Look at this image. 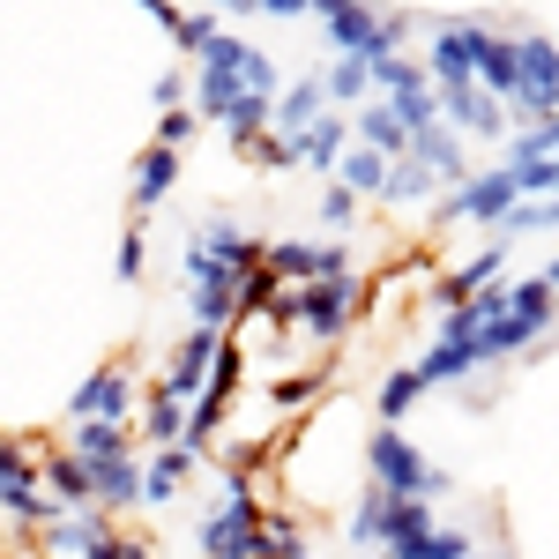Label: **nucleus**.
<instances>
[{
  "label": "nucleus",
  "mask_w": 559,
  "mask_h": 559,
  "mask_svg": "<svg viewBox=\"0 0 559 559\" xmlns=\"http://www.w3.org/2000/svg\"><path fill=\"white\" fill-rule=\"evenodd\" d=\"M120 559H157L150 545H134V537H120Z\"/></svg>",
  "instance_id": "nucleus-45"
},
{
  "label": "nucleus",
  "mask_w": 559,
  "mask_h": 559,
  "mask_svg": "<svg viewBox=\"0 0 559 559\" xmlns=\"http://www.w3.org/2000/svg\"><path fill=\"white\" fill-rule=\"evenodd\" d=\"M38 530H45V545H52V552L83 559L90 545L120 537V515H105V508H83V515H52V522H38Z\"/></svg>",
  "instance_id": "nucleus-18"
},
{
  "label": "nucleus",
  "mask_w": 559,
  "mask_h": 559,
  "mask_svg": "<svg viewBox=\"0 0 559 559\" xmlns=\"http://www.w3.org/2000/svg\"><path fill=\"white\" fill-rule=\"evenodd\" d=\"M463 31H471L477 90L500 97V105H515V97H522V52H515V38H500V31H485V23H463Z\"/></svg>",
  "instance_id": "nucleus-10"
},
{
  "label": "nucleus",
  "mask_w": 559,
  "mask_h": 559,
  "mask_svg": "<svg viewBox=\"0 0 559 559\" xmlns=\"http://www.w3.org/2000/svg\"><path fill=\"white\" fill-rule=\"evenodd\" d=\"M366 485H381L395 500H440L448 492V471L426 463V448L403 426H373L366 432Z\"/></svg>",
  "instance_id": "nucleus-1"
},
{
  "label": "nucleus",
  "mask_w": 559,
  "mask_h": 559,
  "mask_svg": "<svg viewBox=\"0 0 559 559\" xmlns=\"http://www.w3.org/2000/svg\"><path fill=\"white\" fill-rule=\"evenodd\" d=\"M321 224H329V231H350V224H358V194H350L344 179H329V194H321Z\"/></svg>",
  "instance_id": "nucleus-38"
},
{
  "label": "nucleus",
  "mask_w": 559,
  "mask_h": 559,
  "mask_svg": "<svg viewBox=\"0 0 559 559\" xmlns=\"http://www.w3.org/2000/svg\"><path fill=\"white\" fill-rule=\"evenodd\" d=\"M306 552V530L292 508H261V559H299Z\"/></svg>",
  "instance_id": "nucleus-32"
},
{
  "label": "nucleus",
  "mask_w": 559,
  "mask_h": 559,
  "mask_svg": "<svg viewBox=\"0 0 559 559\" xmlns=\"http://www.w3.org/2000/svg\"><path fill=\"white\" fill-rule=\"evenodd\" d=\"M545 284H552V292H559V261H552V269H545Z\"/></svg>",
  "instance_id": "nucleus-46"
},
{
  "label": "nucleus",
  "mask_w": 559,
  "mask_h": 559,
  "mask_svg": "<svg viewBox=\"0 0 559 559\" xmlns=\"http://www.w3.org/2000/svg\"><path fill=\"white\" fill-rule=\"evenodd\" d=\"M350 142H366V150H381L388 165H403V157H411V134H403V120L388 112L381 97H366V105L350 112Z\"/></svg>",
  "instance_id": "nucleus-22"
},
{
  "label": "nucleus",
  "mask_w": 559,
  "mask_h": 559,
  "mask_svg": "<svg viewBox=\"0 0 559 559\" xmlns=\"http://www.w3.org/2000/svg\"><path fill=\"white\" fill-rule=\"evenodd\" d=\"M261 269L276 284H321V276H344L350 269V247H336V239H269Z\"/></svg>",
  "instance_id": "nucleus-7"
},
{
  "label": "nucleus",
  "mask_w": 559,
  "mask_h": 559,
  "mask_svg": "<svg viewBox=\"0 0 559 559\" xmlns=\"http://www.w3.org/2000/svg\"><path fill=\"white\" fill-rule=\"evenodd\" d=\"M426 75L432 90H455V83H477V60H471V31L463 23H440L426 38Z\"/></svg>",
  "instance_id": "nucleus-16"
},
{
  "label": "nucleus",
  "mask_w": 559,
  "mask_h": 559,
  "mask_svg": "<svg viewBox=\"0 0 559 559\" xmlns=\"http://www.w3.org/2000/svg\"><path fill=\"white\" fill-rule=\"evenodd\" d=\"M411 157H418V165H432V173H440V187H463V179H471L463 134L448 128V120H432V128H418V134H411Z\"/></svg>",
  "instance_id": "nucleus-19"
},
{
  "label": "nucleus",
  "mask_w": 559,
  "mask_h": 559,
  "mask_svg": "<svg viewBox=\"0 0 559 559\" xmlns=\"http://www.w3.org/2000/svg\"><path fill=\"white\" fill-rule=\"evenodd\" d=\"M269 120H276V97H254V90H247V97L224 112V134H231V150L261 142V134H269Z\"/></svg>",
  "instance_id": "nucleus-29"
},
{
  "label": "nucleus",
  "mask_w": 559,
  "mask_h": 559,
  "mask_svg": "<svg viewBox=\"0 0 559 559\" xmlns=\"http://www.w3.org/2000/svg\"><path fill=\"white\" fill-rule=\"evenodd\" d=\"M321 112H329V90H321V75H299V83L276 90V120H269V128L284 134V142H299V134L313 128Z\"/></svg>",
  "instance_id": "nucleus-21"
},
{
  "label": "nucleus",
  "mask_w": 559,
  "mask_h": 559,
  "mask_svg": "<svg viewBox=\"0 0 559 559\" xmlns=\"http://www.w3.org/2000/svg\"><path fill=\"white\" fill-rule=\"evenodd\" d=\"M373 90H381V105L403 120V134H418L440 120V97H432V75L411 60V52H395V60H381L373 68Z\"/></svg>",
  "instance_id": "nucleus-6"
},
{
  "label": "nucleus",
  "mask_w": 559,
  "mask_h": 559,
  "mask_svg": "<svg viewBox=\"0 0 559 559\" xmlns=\"http://www.w3.org/2000/svg\"><path fill=\"white\" fill-rule=\"evenodd\" d=\"M38 485H45V500H52L60 515L97 508V492H90V463H75L68 448H45V455H38Z\"/></svg>",
  "instance_id": "nucleus-13"
},
{
  "label": "nucleus",
  "mask_w": 559,
  "mask_h": 559,
  "mask_svg": "<svg viewBox=\"0 0 559 559\" xmlns=\"http://www.w3.org/2000/svg\"><path fill=\"white\" fill-rule=\"evenodd\" d=\"M216 344H224V336H216V329H202V321H194V329H187V344L173 350V366H165V395H179V403H187V411H194V395H202V388H210V366H216Z\"/></svg>",
  "instance_id": "nucleus-11"
},
{
  "label": "nucleus",
  "mask_w": 559,
  "mask_h": 559,
  "mask_svg": "<svg viewBox=\"0 0 559 559\" xmlns=\"http://www.w3.org/2000/svg\"><path fill=\"white\" fill-rule=\"evenodd\" d=\"M471 552V537L455 530V522H432L426 537H403V545H388V559H463Z\"/></svg>",
  "instance_id": "nucleus-28"
},
{
  "label": "nucleus",
  "mask_w": 559,
  "mask_h": 559,
  "mask_svg": "<svg viewBox=\"0 0 559 559\" xmlns=\"http://www.w3.org/2000/svg\"><path fill=\"white\" fill-rule=\"evenodd\" d=\"M83 559H120V537H105V545H90Z\"/></svg>",
  "instance_id": "nucleus-44"
},
{
  "label": "nucleus",
  "mask_w": 559,
  "mask_h": 559,
  "mask_svg": "<svg viewBox=\"0 0 559 559\" xmlns=\"http://www.w3.org/2000/svg\"><path fill=\"white\" fill-rule=\"evenodd\" d=\"M418 395H426L418 366H395V373H381V388H373V411H381V426H395V418H403Z\"/></svg>",
  "instance_id": "nucleus-30"
},
{
  "label": "nucleus",
  "mask_w": 559,
  "mask_h": 559,
  "mask_svg": "<svg viewBox=\"0 0 559 559\" xmlns=\"http://www.w3.org/2000/svg\"><path fill=\"white\" fill-rule=\"evenodd\" d=\"M216 15H254V0H210Z\"/></svg>",
  "instance_id": "nucleus-43"
},
{
  "label": "nucleus",
  "mask_w": 559,
  "mask_h": 559,
  "mask_svg": "<svg viewBox=\"0 0 559 559\" xmlns=\"http://www.w3.org/2000/svg\"><path fill=\"white\" fill-rule=\"evenodd\" d=\"M187 90H194V75H179V68H165V75L150 83V97H157V105L173 112V105H179V97H187Z\"/></svg>",
  "instance_id": "nucleus-41"
},
{
  "label": "nucleus",
  "mask_w": 559,
  "mask_h": 559,
  "mask_svg": "<svg viewBox=\"0 0 559 559\" xmlns=\"http://www.w3.org/2000/svg\"><path fill=\"white\" fill-rule=\"evenodd\" d=\"M90 492L105 515H134L142 508V455H112V463H90Z\"/></svg>",
  "instance_id": "nucleus-17"
},
{
  "label": "nucleus",
  "mask_w": 559,
  "mask_h": 559,
  "mask_svg": "<svg viewBox=\"0 0 559 559\" xmlns=\"http://www.w3.org/2000/svg\"><path fill=\"white\" fill-rule=\"evenodd\" d=\"M142 269L150 261H142V224H134L128 239H120V284H142Z\"/></svg>",
  "instance_id": "nucleus-40"
},
{
  "label": "nucleus",
  "mask_w": 559,
  "mask_h": 559,
  "mask_svg": "<svg viewBox=\"0 0 559 559\" xmlns=\"http://www.w3.org/2000/svg\"><path fill=\"white\" fill-rule=\"evenodd\" d=\"M254 15H284V23H299V15H313L306 0H254Z\"/></svg>",
  "instance_id": "nucleus-42"
},
{
  "label": "nucleus",
  "mask_w": 559,
  "mask_h": 559,
  "mask_svg": "<svg viewBox=\"0 0 559 559\" xmlns=\"http://www.w3.org/2000/svg\"><path fill=\"white\" fill-rule=\"evenodd\" d=\"M336 179H344L358 202H381V187H388V157H381V150H366V142H350L344 165H336Z\"/></svg>",
  "instance_id": "nucleus-26"
},
{
  "label": "nucleus",
  "mask_w": 559,
  "mask_h": 559,
  "mask_svg": "<svg viewBox=\"0 0 559 559\" xmlns=\"http://www.w3.org/2000/svg\"><path fill=\"white\" fill-rule=\"evenodd\" d=\"M194 247H210L231 276H247V269H261V247H269V239H254L239 216H202V224H194Z\"/></svg>",
  "instance_id": "nucleus-14"
},
{
  "label": "nucleus",
  "mask_w": 559,
  "mask_h": 559,
  "mask_svg": "<svg viewBox=\"0 0 559 559\" xmlns=\"http://www.w3.org/2000/svg\"><path fill=\"white\" fill-rule=\"evenodd\" d=\"M179 165H187L179 150H157V142H150V150L134 157V173H128V210L134 216H157V210H165V194L179 187Z\"/></svg>",
  "instance_id": "nucleus-12"
},
{
  "label": "nucleus",
  "mask_w": 559,
  "mask_h": 559,
  "mask_svg": "<svg viewBox=\"0 0 559 559\" xmlns=\"http://www.w3.org/2000/svg\"><path fill=\"white\" fill-rule=\"evenodd\" d=\"M321 90H329V105H336V112H358V105L373 97V60L336 52V60H329V75H321Z\"/></svg>",
  "instance_id": "nucleus-24"
},
{
  "label": "nucleus",
  "mask_w": 559,
  "mask_h": 559,
  "mask_svg": "<svg viewBox=\"0 0 559 559\" xmlns=\"http://www.w3.org/2000/svg\"><path fill=\"white\" fill-rule=\"evenodd\" d=\"M299 559H321V552H313V545H306V552H299Z\"/></svg>",
  "instance_id": "nucleus-47"
},
{
  "label": "nucleus",
  "mask_w": 559,
  "mask_h": 559,
  "mask_svg": "<svg viewBox=\"0 0 559 559\" xmlns=\"http://www.w3.org/2000/svg\"><path fill=\"white\" fill-rule=\"evenodd\" d=\"M194 471H202L194 448H157V455L142 463V508H173L179 492L194 485Z\"/></svg>",
  "instance_id": "nucleus-15"
},
{
  "label": "nucleus",
  "mask_w": 559,
  "mask_h": 559,
  "mask_svg": "<svg viewBox=\"0 0 559 559\" xmlns=\"http://www.w3.org/2000/svg\"><path fill=\"white\" fill-rule=\"evenodd\" d=\"M432 97H440V120L463 134V142H508V134H515V128H508V105H500V97H485L477 83L432 90Z\"/></svg>",
  "instance_id": "nucleus-9"
},
{
  "label": "nucleus",
  "mask_w": 559,
  "mask_h": 559,
  "mask_svg": "<svg viewBox=\"0 0 559 559\" xmlns=\"http://www.w3.org/2000/svg\"><path fill=\"white\" fill-rule=\"evenodd\" d=\"M216 31H224V23H216V8H202V15H179V23H173V38H179V52H187V60H194V52H202Z\"/></svg>",
  "instance_id": "nucleus-37"
},
{
  "label": "nucleus",
  "mask_w": 559,
  "mask_h": 559,
  "mask_svg": "<svg viewBox=\"0 0 559 559\" xmlns=\"http://www.w3.org/2000/svg\"><path fill=\"white\" fill-rule=\"evenodd\" d=\"M142 440H134V426H105V418H75L68 426V455L75 463H112V455H134Z\"/></svg>",
  "instance_id": "nucleus-23"
},
{
  "label": "nucleus",
  "mask_w": 559,
  "mask_h": 559,
  "mask_svg": "<svg viewBox=\"0 0 559 559\" xmlns=\"http://www.w3.org/2000/svg\"><path fill=\"white\" fill-rule=\"evenodd\" d=\"M358 313H366V276H358V269L321 276V284H299V329L313 344H344Z\"/></svg>",
  "instance_id": "nucleus-4"
},
{
  "label": "nucleus",
  "mask_w": 559,
  "mask_h": 559,
  "mask_svg": "<svg viewBox=\"0 0 559 559\" xmlns=\"http://www.w3.org/2000/svg\"><path fill=\"white\" fill-rule=\"evenodd\" d=\"M508 306H515V313H530L537 329H552V321H559V292L545 284V276H522V284H508Z\"/></svg>",
  "instance_id": "nucleus-33"
},
{
  "label": "nucleus",
  "mask_w": 559,
  "mask_h": 559,
  "mask_svg": "<svg viewBox=\"0 0 559 559\" xmlns=\"http://www.w3.org/2000/svg\"><path fill=\"white\" fill-rule=\"evenodd\" d=\"M313 395H321V373H292V381L276 388V403H284V411H306Z\"/></svg>",
  "instance_id": "nucleus-39"
},
{
  "label": "nucleus",
  "mask_w": 559,
  "mask_h": 559,
  "mask_svg": "<svg viewBox=\"0 0 559 559\" xmlns=\"http://www.w3.org/2000/svg\"><path fill=\"white\" fill-rule=\"evenodd\" d=\"M440 194V173L432 165H418V157H403V165H388V187L381 202H395V210H418V202H432Z\"/></svg>",
  "instance_id": "nucleus-25"
},
{
  "label": "nucleus",
  "mask_w": 559,
  "mask_h": 559,
  "mask_svg": "<svg viewBox=\"0 0 559 559\" xmlns=\"http://www.w3.org/2000/svg\"><path fill=\"white\" fill-rule=\"evenodd\" d=\"M515 202H522L515 173H508V165H492V173H477V179H463V187H448L440 224H485V231H500Z\"/></svg>",
  "instance_id": "nucleus-5"
},
{
  "label": "nucleus",
  "mask_w": 559,
  "mask_h": 559,
  "mask_svg": "<svg viewBox=\"0 0 559 559\" xmlns=\"http://www.w3.org/2000/svg\"><path fill=\"white\" fill-rule=\"evenodd\" d=\"M313 15H321V31L336 52H358V60H395L403 45H411V15H381L373 0H306Z\"/></svg>",
  "instance_id": "nucleus-2"
},
{
  "label": "nucleus",
  "mask_w": 559,
  "mask_h": 559,
  "mask_svg": "<svg viewBox=\"0 0 559 559\" xmlns=\"http://www.w3.org/2000/svg\"><path fill=\"white\" fill-rule=\"evenodd\" d=\"M142 440H150V448H179V440H187V403H179V395H165V388H150Z\"/></svg>",
  "instance_id": "nucleus-27"
},
{
  "label": "nucleus",
  "mask_w": 559,
  "mask_h": 559,
  "mask_svg": "<svg viewBox=\"0 0 559 559\" xmlns=\"http://www.w3.org/2000/svg\"><path fill=\"white\" fill-rule=\"evenodd\" d=\"M68 418H105V426H134V366L128 358H105L75 395H68Z\"/></svg>",
  "instance_id": "nucleus-8"
},
{
  "label": "nucleus",
  "mask_w": 559,
  "mask_h": 559,
  "mask_svg": "<svg viewBox=\"0 0 559 559\" xmlns=\"http://www.w3.org/2000/svg\"><path fill=\"white\" fill-rule=\"evenodd\" d=\"M344 150H350V112H336V105H329V112L299 134V165H306V173H329V179H336Z\"/></svg>",
  "instance_id": "nucleus-20"
},
{
  "label": "nucleus",
  "mask_w": 559,
  "mask_h": 559,
  "mask_svg": "<svg viewBox=\"0 0 559 559\" xmlns=\"http://www.w3.org/2000/svg\"><path fill=\"white\" fill-rule=\"evenodd\" d=\"M194 134H202V112H194V105H173V112L157 120V150H179V157H187Z\"/></svg>",
  "instance_id": "nucleus-36"
},
{
  "label": "nucleus",
  "mask_w": 559,
  "mask_h": 559,
  "mask_svg": "<svg viewBox=\"0 0 559 559\" xmlns=\"http://www.w3.org/2000/svg\"><path fill=\"white\" fill-rule=\"evenodd\" d=\"M388 508H395V492L366 485V500L350 508V545H381V552H388Z\"/></svg>",
  "instance_id": "nucleus-31"
},
{
  "label": "nucleus",
  "mask_w": 559,
  "mask_h": 559,
  "mask_svg": "<svg viewBox=\"0 0 559 559\" xmlns=\"http://www.w3.org/2000/svg\"><path fill=\"white\" fill-rule=\"evenodd\" d=\"M202 559H261V500H254V485L224 477V500L202 515Z\"/></svg>",
  "instance_id": "nucleus-3"
},
{
  "label": "nucleus",
  "mask_w": 559,
  "mask_h": 559,
  "mask_svg": "<svg viewBox=\"0 0 559 559\" xmlns=\"http://www.w3.org/2000/svg\"><path fill=\"white\" fill-rule=\"evenodd\" d=\"M0 559H23V552H0Z\"/></svg>",
  "instance_id": "nucleus-48"
},
{
  "label": "nucleus",
  "mask_w": 559,
  "mask_h": 559,
  "mask_svg": "<svg viewBox=\"0 0 559 559\" xmlns=\"http://www.w3.org/2000/svg\"><path fill=\"white\" fill-rule=\"evenodd\" d=\"M239 157H254V165H269V173H299V142H284L276 128L261 134V142H247Z\"/></svg>",
  "instance_id": "nucleus-35"
},
{
  "label": "nucleus",
  "mask_w": 559,
  "mask_h": 559,
  "mask_svg": "<svg viewBox=\"0 0 559 559\" xmlns=\"http://www.w3.org/2000/svg\"><path fill=\"white\" fill-rule=\"evenodd\" d=\"M463 559H477V552H463Z\"/></svg>",
  "instance_id": "nucleus-49"
},
{
  "label": "nucleus",
  "mask_w": 559,
  "mask_h": 559,
  "mask_svg": "<svg viewBox=\"0 0 559 559\" xmlns=\"http://www.w3.org/2000/svg\"><path fill=\"white\" fill-rule=\"evenodd\" d=\"M432 500H395V508H388V545H403V537H426L432 530Z\"/></svg>",
  "instance_id": "nucleus-34"
}]
</instances>
